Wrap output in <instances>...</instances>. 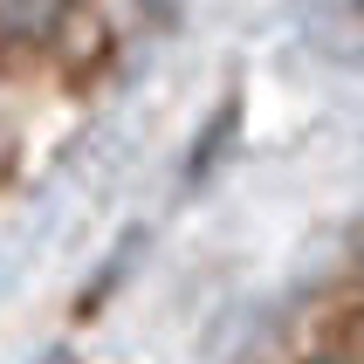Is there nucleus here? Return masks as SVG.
<instances>
[{
	"label": "nucleus",
	"mask_w": 364,
	"mask_h": 364,
	"mask_svg": "<svg viewBox=\"0 0 364 364\" xmlns=\"http://www.w3.org/2000/svg\"><path fill=\"white\" fill-rule=\"evenodd\" d=\"M82 0H0V48H48Z\"/></svg>",
	"instance_id": "obj_1"
}]
</instances>
